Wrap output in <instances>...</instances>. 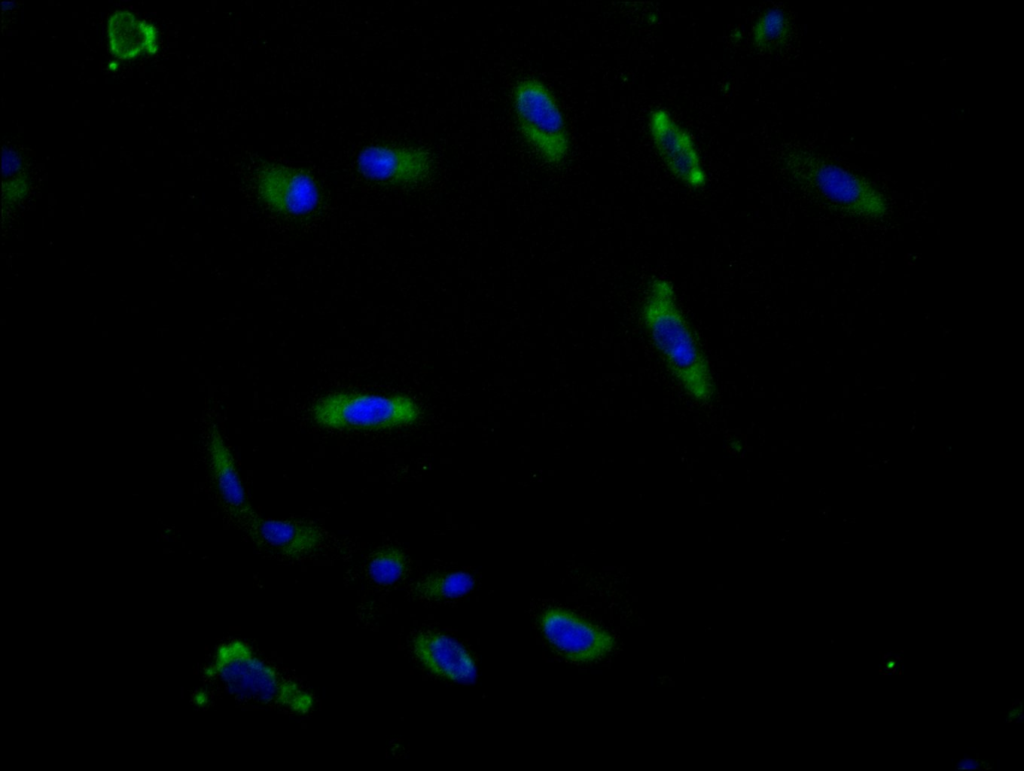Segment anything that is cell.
Wrapping results in <instances>:
<instances>
[{
  "label": "cell",
  "mask_w": 1024,
  "mask_h": 771,
  "mask_svg": "<svg viewBox=\"0 0 1024 771\" xmlns=\"http://www.w3.org/2000/svg\"><path fill=\"white\" fill-rule=\"evenodd\" d=\"M204 676L240 700L301 716L315 707V697L307 688L284 675L239 638L228 639L215 648Z\"/></svg>",
  "instance_id": "obj_1"
},
{
  "label": "cell",
  "mask_w": 1024,
  "mask_h": 771,
  "mask_svg": "<svg viewBox=\"0 0 1024 771\" xmlns=\"http://www.w3.org/2000/svg\"><path fill=\"white\" fill-rule=\"evenodd\" d=\"M641 318L655 347L686 393L700 403L712 401L716 389L709 363L668 280L660 277L650 280Z\"/></svg>",
  "instance_id": "obj_2"
},
{
  "label": "cell",
  "mask_w": 1024,
  "mask_h": 771,
  "mask_svg": "<svg viewBox=\"0 0 1024 771\" xmlns=\"http://www.w3.org/2000/svg\"><path fill=\"white\" fill-rule=\"evenodd\" d=\"M311 416L324 428L379 430L414 424L421 410L413 398L404 394L333 392L313 404Z\"/></svg>",
  "instance_id": "obj_3"
},
{
  "label": "cell",
  "mask_w": 1024,
  "mask_h": 771,
  "mask_svg": "<svg viewBox=\"0 0 1024 771\" xmlns=\"http://www.w3.org/2000/svg\"><path fill=\"white\" fill-rule=\"evenodd\" d=\"M512 103L524 139L547 162H562L570 151L564 117L550 89L529 77L516 83Z\"/></svg>",
  "instance_id": "obj_4"
},
{
  "label": "cell",
  "mask_w": 1024,
  "mask_h": 771,
  "mask_svg": "<svg viewBox=\"0 0 1024 771\" xmlns=\"http://www.w3.org/2000/svg\"><path fill=\"white\" fill-rule=\"evenodd\" d=\"M795 162L802 179L840 211L871 221L887 215L886 196L866 178L809 153H797Z\"/></svg>",
  "instance_id": "obj_5"
},
{
  "label": "cell",
  "mask_w": 1024,
  "mask_h": 771,
  "mask_svg": "<svg viewBox=\"0 0 1024 771\" xmlns=\"http://www.w3.org/2000/svg\"><path fill=\"white\" fill-rule=\"evenodd\" d=\"M540 626L548 641L574 662L602 659L615 647L610 632L566 609H546L540 616Z\"/></svg>",
  "instance_id": "obj_6"
},
{
  "label": "cell",
  "mask_w": 1024,
  "mask_h": 771,
  "mask_svg": "<svg viewBox=\"0 0 1024 771\" xmlns=\"http://www.w3.org/2000/svg\"><path fill=\"white\" fill-rule=\"evenodd\" d=\"M647 124L653 144L671 174L691 188L703 187L706 172L689 132L663 108L652 109Z\"/></svg>",
  "instance_id": "obj_7"
},
{
  "label": "cell",
  "mask_w": 1024,
  "mask_h": 771,
  "mask_svg": "<svg viewBox=\"0 0 1024 771\" xmlns=\"http://www.w3.org/2000/svg\"><path fill=\"white\" fill-rule=\"evenodd\" d=\"M255 186L265 205L286 215L308 213L319 200L316 184L307 173L282 164H262L256 172Z\"/></svg>",
  "instance_id": "obj_8"
},
{
  "label": "cell",
  "mask_w": 1024,
  "mask_h": 771,
  "mask_svg": "<svg viewBox=\"0 0 1024 771\" xmlns=\"http://www.w3.org/2000/svg\"><path fill=\"white\" fill-rule=\"evenodd\" d=\"M411 646L418 662L430 673L461 684L476 681L477 668L472 656L452 637L421 631L414 635Z\"/></svg>",
  "instance_id": "obj_9"
},
{
  "label": "cell",
  "mask_w": 1024,
  "mask_h": 771,
  "mask_svg": "<svg viewBox=\"0 0 1024 771\" xmlns=\"http://www.w3.org/2000/svg\"><path fill=\"white\" fill-rule=\"evenodd\" d=\"M431 159L427 152L406 147L369 146L358 156L359 170L367 177L392 183H412L427 176Z\"/></svg>",
  "instance_id": "obj_10"
},
{
  "label": "cell",
  "mask_w": 1024,
  "mask_h": 771,
  "mask_svg": "<svg viewBox=\"0 0 1024 771\" xmlns=\"http://www.w3.org/2000/svg\"><path fill=\"white\" fill-rule=\"evenodd\" d=\"M252 533L262 545L290 559L312 555L322 543L320 529L305 521L257 518Z\"/></svg>",
  "instance_id": "obj_11"
},
{
  "label": "cell",
  "mask_w": 1024,
  "mask_h": 771,
  "mask_svg": "<svg viewBox=\"0 0 1024 771\" xmlns=\"http://www.w3.org/2000/svg\"><path fill=\"white\" fill-rule=\"evenodd\" d=\"M107 36L110 53L122 61L144 53L154 55L159 49L156 27L129 10H116L109 16Z\"/></svg>",
  "instance_id": "obj_12"
},
{
  "label": "cell",
  "mask_w": 1024,
  "mask_h": 771,
  "mask_svg": "<svg viewBox=\"0 0 1024 771\" xmlns=\"http://www.w3.org/2000/svg\"><path fill=\"white\" fill-rule=\"evenodd\" d=\"M206 447L211 476L223 501L233 510L246 511L247 497L234 457L215 425L209 430Z\"/></svg>",
  "instance_id": "obj_13"
},
{
  "label": "cell",
  "mask_w": 1024,
  "mask_h": 771,
  "mask_svg": "<svg viewBox=\"0 0 1024 771\" xmlns=\"http://www.w3.org/2000/svg\"><path fill=\"white\" fill-rule=\"evenodd\" d=\"M475 585L471 574L465 571L433 573L418 581L414 587L417 596L427 600L455 599L469 593Z\"/></svg>",
  "instance_id": "obj_14"
},
{
  "label": "cell",
  "mask_w": 1024,
  "mask_h": 771,
  "mask_svg": "<svg viewBox=\"0 0 1024 771\" xmlns=\"http://www.w3.org/2000/svg\"><path fill=\"white\" fill-rule=\"evenodd\" d=\"M791 26L787 15L778 8H769L756 20L751 34L755 49L772 52L782 48L789 39Z\"/></svg>",
  "instance_id": "obj_15"
},
{
  "label": "cell",
  "mask_w": 1024,
  "mask_h": 771,
  "mask_svg": "<svg viewBox=\"0 0 1024 771\" xmlns=\"http://www.w3.org/2000/svg\"><path fill=\"white\" fill-rule=\"evenodd\" d=\"M407 566V556L402 549L386 546L372 553L367 562V573L375 584L391 586L404 576Z\"/></svg>",
  "instance_id": "obj_16"
},
{
  "label": "cell",
  "mask_w": 1024,
  "mask_h": 771,
  "mask_svg": "<svg viewBox=\"0 0 1024 771\" xmlns=\"http://www.w3.org/2000/svg\"><path fill=\"white\" fill-rule=\"evenodd\" d=\"M980 762L970 757L962 758L956 765V770H976L979 768Z\"/></svg>",
  "instance_id": "obj_17"
}]
</instances>
